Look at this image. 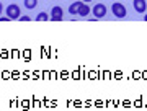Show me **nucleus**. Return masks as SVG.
<instances>
[{"label": "nucleus", "instance_id": "obj_7", "mask_svg": "<svg viewBox=\"0 0 147 111\" xmlns=\"http://www.w3.org/2000/svg\"><path fill=\"white\" fill-rule=\"evenodd\" d=\"M79 5H80V2H74L72 5H70V8H69V11H70L72 15H75V13L79 11Z\"/></svg>", "mask_w": 147, "mask_h": 111}, {"label": "nucleus", "instance_id": "obj_6", "mask_svg": "<svg viewBox=\"0 0 147 111\" xmlns=\"http://www.w3.org/2000/svg\"><path fill=\"white\" fill-rule=\"evenodd\" d=\"M90 10H92V8H90V7L87 5V3L80 2V5H79V11H77V13H79L80 16H87V15L90 13Z\"/></svg>", "mask_w": 147, "mask_h": 111}, {"label": "nucleus", "instance_id": "obj_9", "mask_svg": "<svg viewBox=\"0 0 147 111\" xmlns=\"http://www.w3.org/2000/svg\"><path fill=\"white\" fill-rule=\"evenodd\" d=\"M36 20L38 21H46V20H49V15H47V13H44V11H41V13L36 16Z\"/></svg>", "mask_w": 147, "mask_h": 111}, {"label": "nucleus", "instance_id": "obj_1", "mask_svg": "<svg viewBox=\"0 0 147 111\" xmlns=\"http://www.w3.org/2000/svg\"><path fill=\"white\" fill-rule=\"evenodd\" d=\"M7 16H8L10 20H18V18L21 16L20 7L16 5V3H10V5L7 7Z\"/></svg>", "mask_w": 147, "mask_h": 111}, {"label": "nucleus", "instance_id": "obj_4", "mask_svg": "<svg viewBox=\"0 0 147 111\" xmlns=\"http://www.w3.org/2000/svg\"><path fill=\"white\" fill-rule=\"evenodd\" d=\"M132 5H134V10H136L137 13H144V11L147 10L146 0H134V2H132Z\"/></svg>", "mask_w": 147, "mask_h": 111}, {"label": "nucleus", "instance_id": "obj_5", "mask_svg": "<svg viewBox=\"0 0 147 111\" xmlns=\"http://www.w3.org/2000/svg\"><path fill=\"white\" fill-rule=\"evenodd\" d=\"M51 20H53V21H61V20H62V8H61V7H54V8H53Z\"/></svg>", "mask_w": 147, "mask_h": 111}, {"label": "nucleus", "instance_id": "obj_2", "mask_svg": "<svg viewBox=\"0 0 147 111\" xmlns=\"http://www.w3.org/2000/svg\"><path fill=\"white\" fill-rule=\"evenodd\" d=\"M111 11H113V15L118 16V18H124L127 13L126 7L123 5V3H119V2H116V3H113L111 5Z\"/></svg>", "mask_w": 147, "mask_h": 111}, {"label": "nucleus", "instance_id": "obj_11", "mask_svg": "<svg viewBox=\"0 0 147 111\" xmlns=\"http://www.w3.org/2000/svg\"><path fill=\"white\" fill-rule=\"evenodd\" d=\"M18 20H21V21H30V16H20Z\"/></svg>", "mask_w": 147, "mask_h": 111}, {"label": "nucleus", "instance_id": "obj_10", "mask_svg": "<svg viewBox=\"0 0 147 111\" xmlns=\"http://www.w3.org/2000/svg\"><path fill=\"white\" fill-rule=\"evenodd\" d=\"M0 21H3V23H7V21H10V18H8V16H0Z\"/></svg>", "mask_w": 147, "mask_h": 111}, {"label": "nucleus", "instance_id": "obj_3", "mask_svg": "<svg viewBox=\"0 0 147 111\" xmlns=\"http://www.w3.org/2000/svg\"><path fill=\"white\" fill-rule=\"evenodd\" d=\"M92 11H93L95 18H103V16L106 15V7L103 5V3H96V5L92 8Z\"/></svg>", "mask_w": 147, "mask_h": 111}, {"label": "nucleus", "instance_id": "obj_13", "mask_svg": "<svg viewBox=\"0 0 147 111\" xmlns=\"http://www.w3.org/2000/svg\"><path fill=\"white\" fill-rule=\"evenodd\" d=\"M80 2H84V3H87V2H92V0H80Z\"/></svg>", "mask_w": 147, "mask_h": 111}, {"label": "nucleus", "instance_id": "obj_14", "mask_svg": "<svg viewBox=\"0 0 147 111\" xmlns=\"http://www.w3.org/2000/svg\"><path fill=\"white\" fill-rule=\"evenodd\" d=\"M144 20H146V21H147V15H146V16H144Z\"/></svg>", "mask_w": 147, "mask_h": 111}, {"label": "nucleus", "instance_id": "obj_8", "mask_svg": "<svg viewBox=\"0 0 147 111\" xmlns=\"http://www.w3.org/2000/svg\"><path fill=\"white\" fill-rule=\"evenodd\" d=\"M36 5H38V0H25V7H26V8H30V10H31V8H34Z\"/></svg>", "mask_w": 147, "mask_h": 111}, {"label": "nucleus", "instance_id": "obj_12", "mask_svg": "<svg viewBox=\"0 0 147 111\" xmlns=\"http://www.w3.org/2000/svg\"><path fill=\"white\" fill-rule=\"evenodd\" d=\"M2 10H3V7H2V2H0V13H2Z\"/></svg>", "mask_w": 147, "mask_h": 111}]
</instances>
